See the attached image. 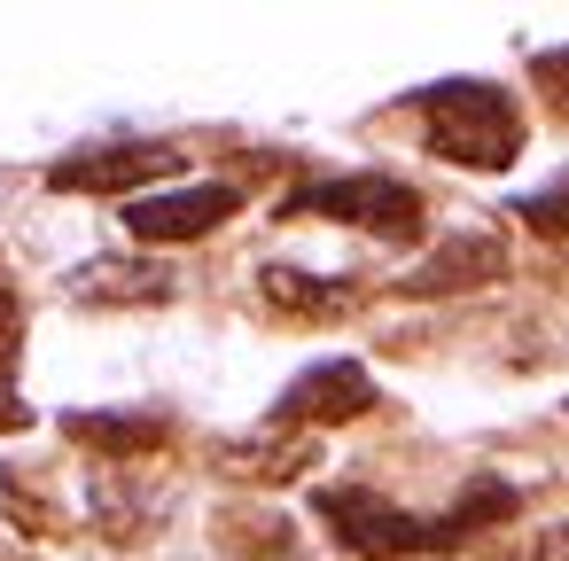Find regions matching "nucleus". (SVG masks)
<instances>
[{"label": "nucleus", "instance_id": "obj_9", "mask_svg": "<svg viewBox=\"0 0 569 561\" xmlns=\"http://www.w3.org/2000/svg\"><path fill=\"white\" fill-rule=\"evenodd\" d=\"M258 289H266L273 312H297V320H343V312L359 304L351 281H320V273H297V266H266Z\"/></svg>", "mask_w": 569, "mask_h": 561}, {"label": "nucleus", "instance_id": "obj_11", "mask_svg": "<svg viewBox=\"0 0 569 561\" xmlns=\"http://www.w3.org/2000/svg\"><path fill=\"white\" fill-rule=\"evenodd\" d=\"M71 437H79V444H102V452H149V444H164V421H110V413H71Z\"/></svg>", "mask_w": 569, "mask_h": 561}, {"label": "nucleus", "instance_id": "obj_14", "mask_svg": "<svg viewBox=\"0 0 569 561\" xmlns=\"http://www.w3.org/2000/svg\"><path fill=\"white\" fill-rule=\"evenodd\" d=\"M522 553H530V561H569V522H561V530H546V538H530Z\"/></svg>", "mask_w": 569, "mask_h": 561}, {"label": "nucleus", "instance_id": "obj_5", "mask_svg": "<svg viewBox=\"0 0 569 561\" xmlns=\"http://www.w3.org/2000/svg\"><path fill=\"white\" fill-rule=\"evenodd\" d=\"M375 405V374L359 359H320L273 398V429H336Z\"/></svg>", "mask_w": 569, "mask_h": 561}, {"label": "nucleus", "instance_id": "obj_7", "mask_svg": "<svg viewBox=\"0 0 569 561\" xmlns=\"http://www.w3.org/2000/svg\"><path fill=\"white\" fill-rule=\"evenodd\" d=\"M491 273H507L499 234H491V227H460V234H445V242L398 281V297H460V289H483Z\"/></svg>", "mask_w": 569, "mask_h": 561}, {"label": "nucleus", "instance_id": "obj_1", "mask_svg": "<svg viewBox=\"0 0 569 561\" xmlns=\"http://www.w3.org/2000/svg\"><path fill=\"white\" fill-rule=\"evenodd\" d=\"M421 102V141L437 164L460 172H507L522 157V110L507 102V87L491 79H437L413 94Z\"/></svg>", "mask_w": 569, "mask_h": 561}, {"label": "nucleus", "instance_id": "obj_3", "mask_svg": "<svg viewBox=\"0 0 569 561\" xmlns=\"http://www.w3.org/2000/svg\"><path fill=\"white\" fill-rule=\"evenodd\" d=\"M312 507H320V522H328L351 553H367V561L437 553V514H406V507H390V499L367 491V483H328V491H312Z\"/></svg>", "mask_w": 569, "mask_h": 561}, {"label": "nucleus", "instance_id": "obj_10", "mask_svg": "<svg viewBox=\"0 0 569 561\" xmlns=\"http://www.w3.org/2000/svg\"><path fill=\"white\" fill-rule=\"evenodd\" d=\"M219 468H242L250 483H281V475H297V468H312V437H266V444H227L219 452Z\"/></svg>", "mask_w": 569, "mask_h": 561}, {"label": "nucleus", "instance_id": "obj_13", "mask_svg": "<svg viewBox=\"0 0 569 561\" xmlns=\"http://www.w3.org/2000/svg\"><path fill=\"white\" fill-rule=\"evenodd\" d=\"M530 79H538V87H546V94L569 110V48H553V56H530Z\"/></svg>", "mask_w": 569, "mask_h": 561}, {"label": "nucleus", "instance_id": "obj_12", "mask_svg": "<svg viewBox=\"0 0 569 561\" xmlns=\"http://www.w3.org/2000/svg\"><path fill=\"white\" fill-rule=\"evenodd\" d=\"M515 219H522V227H538V234H569V172H561L553 188L522 196V203H515Z\"/></svg>", "mask_w": 569, "mask_h": 561}, {"label": "nucleus", "instance_id": "obj_4", "mask_svg": "<svg viewBox=\"0 0 569 561\" xmlns=\"http://www.w3.org/2000/svg\"><path fill=\"white\" fill-rule=\"evenodd\" d=\"M242 211V188L234 180H196V188H164V196H133L126 203V227L133 242H203L211 227H227Z\"/></svg>", "mask_w": 569, "mask_h": 561}, {"label": "nucleus", "instance_id": "obj_2", "mask_svg": "<svg viewBox=\"0 0 569 561\" xmlns=\"http://www.w3.org/2000/svg\"><path fill=\"white\" fill-rule=\"evenodd\" d=\"M281 211H289V219H305V211H312V219H343V227H367V234H382V242H413L421 219H429L421 188H406V180H390V172L312 180V188H297Z\"/></svg>", "mask_w": 569, "mask_h": 561}, {"label": "nucleus", "instance_id": "obj_8", "mask_svg": "<svg viewBox=\"0 0 569 561\" xmlns=\"http://www.w3.org/2000/svg\"><path fill=\"white\" fill-rule=\"evenodd\" d=\"M63 289H71V304H164L180 281H172V266H157V258H94V266H79Z\"/></svg>", "mask_w": 569, "mask_h": 561}, {"label": "nucleus", "instance_id": "obj_6", "mask_svg": "<svg viewBox=\"0 0 569 561\" xmlns=\"http://www.w3.org/2000/svg\"><path fill=\"white\" fill-rule=\"evenodd\" d=\"M180 164V149L164 141H110V149H71L63 164H48V188L63 196H126L141 180H164Z\"/></svg>", "mask_w": 569, "mask_h": 561}]
</instances>
